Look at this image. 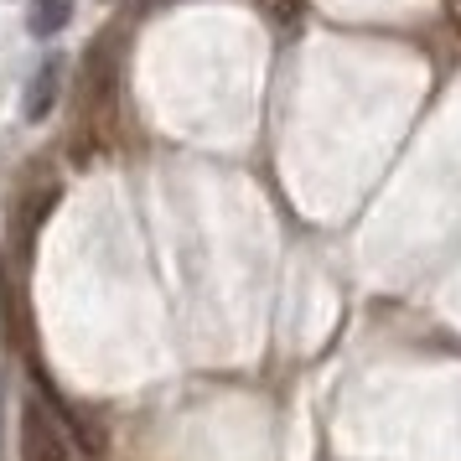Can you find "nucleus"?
I'll return each instance as SVG.
<instances>
[{
  "mask_svg": "<svg viewBox=\"0 0 461 461\" xmlns=\"http://www.w3.org/2000/svg\"><path fill=\"white\" fill-rule=\"evenodd\" d=\"M58 78H63V63H58V52H52V58H47V63L32 73L26 99H22V109H26V120H32V125L52 114V104H58Z\"/></svg>",
  "mask_w": 461,
  "mask_h": 461,
  "instance_id": "obj_2",
  "label": "nucleus"
},
{
  "mask_svg": "<svg viewBox=\"0 0 461 461\" xmlns=\"http://www.w3.org/2000/svg\"><path fill=\"white\" fill-rule=\"evenodd\" d=\"M22 461H68L63 436H58V425L47 420V410L37 399L22 404Z\"/></svg>",
  "mask_w": 461,
  "mask_h": 461,
  "instance_id": "obj_1",
  "label": "nucleus"
},
{
  "mask_svg": "<svg viewBox=\"0 0 461 461\" xmlns=\"http://www.w3.org/2000/svg\"><path fill=\"white\" fill-rule=\"evenodd\" d=\"M73 22V0H32L26 5V32L32 37H58Z\"/></svg>",
  "mask_w": 461,
  "mask_h": 461,
  "instance_id": "obj_3",
  "label": "nucleus"
}]
</instances>
